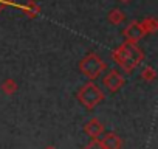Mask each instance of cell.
I'll use <instances>...</instances> for the list:
<instances>
[{"instance_id": "30bf717a", "label": "cell", "mask_w": 158, "mask_h": 149, "mask_svg": "<svg viewBox=\"0 0 158 149\" xmlns=\"http://www.w3.org/2000/svg\"><path fill=\"white\" fill-rule=\"evenodd\" d=\"M82 149H104V146L101 144L99 138H96V140H90Z\"/></svg>"}, {"instance_id": "277c9868", "label": "cell", "mask_w": 158, "mask_h": 149, "mask_svg": "<svg viewBox=\"0 0 158 149\" xmlns=\"http://www.w3.org/2000/svg\"><path fill=\"white\" fill-rule=\"evenodd\" d=\"M124 76L118 71V70H110L106 76H104V79H102V84H104V87L109 90V92H112V93H116L118 90H121V87L124 86Z\"/></svg>"}, {"instance_id": "7a4b0ae2", "label": "cell", "mask_w": 158, "mask_h": 149, "mask_svg": "<svg viewBox=\"0 0 158 149\" xmlns=\"http://www.w3.org/2000/svg\"><path fill=\"white\" fill-rule=\"evenodd\" d=\"M115 61L118 65H121L126 71H132L141 61H143V53L135 48V47H130V45H124L121 47L118 51H115L113 54Z\"/></svg>"}, {"instance_id": "8992f818", "label": "cell", "mask_w": 158, "mask_h": 149, "mask_svg": "<svg viewBox=\"0 0 158 149\" xmlns=\"http://www.w3.org/2000/svg\"><path fill=\"white\" fill-rule=\"evenodd\" d=\"M84 132L92 138V140H96L99 138L102 134H104V124L98 120V118H92L85 123L84 126Z\"/></svg>"}, {"instance_id": "3957f363", "label": "cell", "mask_w": 158, "mask_h": 149, "mask_svg": "<svg viewBox=\"0 0 158 149\" xmlns=\"http://www.w3.org/2000/svg\"><path fill=\"white\" fill-rule=\"evenodd\" d=\"M79 70H81V73L84 74V76H87L90 81H93L106 70V64L102 62V59L99 56L92 53V54H89L87 57H84L81 61V64H79Z\"/></svg>"}, {"instance_id": "8fae6325", "label": "cell", "mask_w": 158, "mask_h": 149, "mask_svg": "<svg viewBox=\"0 0 158 149\" xmlns=\"http://www.w3.org/2000/svg\"><path fill=\"white\" fill-rule=\"evenodd\" d=\"M44 149H56V147H54V146H45Z\"/></svg>"}, {"instance_id": "9c48e42d", "label": "cell", "mask_w": 158, "mask_h": 149, "mask_svg": "<svg viewBox=\"0 0 158 149\" xmlns=\"http://www.w3.org/2000/svg\"><path fill=\"white\" fill-rule=\"evenodd\" d=\"M141 78H143L144 81H153V79L156 78V73H155V70H153L152 67H146V68L141 71Z\"/></svg>"}, {"instance_id": "ba28073f", "label": "cell", "mask_w": 158, "mask_h": 149, "mask_svg": "<svg viewBox=\"0 0 158 149\" xmlns=\"http://www.w3.org/2000/svg\"><path fill=\"white\" fill-rule=\"evenodd\" d=\"M2 92L5 95H13L17 92V83L14 79H6L3 84H2Z\"/></svg>"}, {"instance_id": "6da1fadb", "label": "cell", "mask_w": 158, "mask_h": 149, "mask_svg": "<svg viewBox=\"0 0 158 149\" xmlns=\"http://www.w3.org/2000/svg\"><path fill=\"white\" fill-rule=\"evenodd\" d=\"M76 96H77L79 103H81L85 109L93 110L98 104L102 103V100H104V92H102L93 81H90V83L84 84L81 89L77 90Z\"/></svg>"}, {"instance_id": "5b68a950", "label": "cell", "mask_w": 158, "mask_h": 149, "mask_svg": "<svg viewBox=\"0 0 158 149\" xmlns=\"http://www.w3.org/2000/svg\"><path fill=\"white\" fill-rule=\"evenodd\" d=\"M104 149H123V140L116 132H106L99 137Z\"/></svg>"}, {"instance_id": "52a82bcc", "label": "cell", "mask_w": 158, "mask_h": 149, "mask_svg": "<svg viewBox=\"0 0 158 149\" xmlns=\"http://www.w3.org/2000/svg\"><path fill=\"white\" fill-rule=\"evenodd\" d=\"M143 34H144V31H143V28H141L138 23H133L132 27H129V28L126 30V36H127L130 40H138Z\"/></svg>"}]
</instances>
